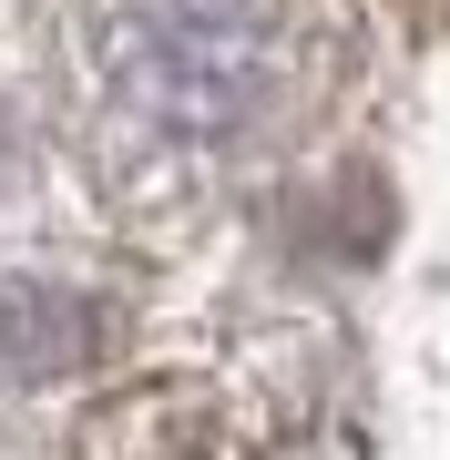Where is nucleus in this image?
<instances>
[{
  "label": "nucleus",
  "mask_w": 450,
  "mask_h": 460,
  "mask_svg": "<svg viewBox=\"0 0 450 460\" xmlns=\"http://www.w3.org/2000/svg\"><path fill=\"white\" fill-rule=\"evenodd\" d=\"M287 21L277 0H123L113 11V83L164 133H246L277 102Z\"/></svg>",
  "instance_id": "obj_1"
}]
</instances>
